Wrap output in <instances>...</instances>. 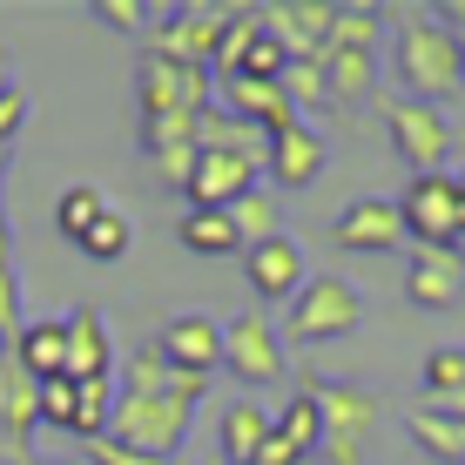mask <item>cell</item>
Masks as SVG:
<instances>
[{
    "label": "cell",
    "instance_id": "19",
    "mask_svg": "<svg viewBox=\"0 0 465 465\" xmlns=\"http://www.w3.org/2000/svg\"><path fill=\"white\" fill-rule=\"evenodd\" d=\"M203 384H210V378L175 371V364L163 358V344H142V351H128V358H122V391H142V398L163 391V398H189V405H196Z\"/></svg>",
    "mask_w": 465,
    "mask_h": 465
},
{
    "label": "cell",
    "instance_id": "2",
    "mask_svg": "<svg viewBox=\"0 0 465 465\" xmlns=\"http://www.w3.org/2000/svg\"><path fill=\"white\" fill-rule=\"evenodd\" d=\"M189 425H196V405H189V398L115 391V411H108V431H102V439L128 445V452H149V459H183Z\"/></svg>",
    "mask_w": 465,
    "mask_h": 465
},
{
    "label": "cell",
    "instance_id": "33",
    "mask_svg": "<svg viewBox=\"0 0 465 465\" xmlns=\"http://www.w3.org/2000/svg\"><path fill=\"white\" fill-rule=\"evenodd\" d=\"M196 149V115H142V155Z\"/></svg>",
    "mask_w": 465,
    "mask_h": 465
},
{
    "label": "cell",
    "instance_id": "25",
    "mask_svg": "<svg viewBox=\"0 0 465 465\" xmlns=\"http://www.w3.org/2000/svg\"><path fill=\"white\" fill-rule=\"evenodd\" d=\"M411 431V445H419L425 459H439V465H465V419H452V411H411L405 419Z\"/></svg>",
    "mask_w": 465,
    "mask_h": 465
},
{
    "label": "cell",
    "instance_id": "6",
    "mask_svg": "<svg viewBox=\"0 0 465 465\" xmlns=\"http://www.w3.org/2000/svg\"><path fill=\"white\" fill-rule=\"evenodd\" d=\"M398 216H405V236H411V250H459V183L445 169H431V175H411V189H405V203H398Z\"/></svg>",
    "mask_w": 465,
    "mask_h": 465
},
{
    "label": "cell",
    "instance_id": "28",
    "mask_svg": "<svg viewBox=\"0 0 465 465\" xmlns=\"http://www.w3.org/2000/svg\"><path fill=\"white\" fill-rule=\"evenodd\" d=\"M108 210H115V203H108L94 183H74V189H61V203H54V230L68 236V243H82V236H88Z\"/></svg>",
    "mask_w": 465,
    "mask_h": 465
},
{
    "label": "cell",
    "instance_id": "16",
    "mask_svg": "<svg viewBox=\"0 0 465 465\" xmlns=\"http://www.w3.org/2000/svg\"><path fill=\"white\" fill-rule=\"evenodd\" d=\"M331 14H338V7H324V0H270V7H256V21L291 47V61H303V54H317V47H324Z\"/></svg>",
    "mask_w": 465,
    "mask_h": 465
},
{
    "label": "cell",
    "instance_id": "30",
    "mask_svg": "<svg viewBox=\"0 0 465 465\" xmlns=\"http://www.w3.org/2000/svg\"><path fill=\"white\" fill-rule=\"evenodd\" d=\"M108 411H115V384H108V378H94V384H74V439H102V431H108Z\"/></svg>",
    "mask_w": 465,
    "mask_h": 465
},
{
    "label": "cell",
    "instance_id": "9",
    "mask_svg": "<svg viewBox=\"0 0 465 465\" xmlns=\"http://www.w3.org/2000/svg\"><path fill=\"white\" fill-rule=\"evenodd\" d=\"M223 364L250 384V391H270V384L291 378V358H283V338L263 311H243L236 324H223Z\"/></svg>",
    "mask_w": 465,
    "mask_h": 465
},
{
    "label": "cell",
    "instance_id": "41",
    "mask_svg": "<svg viewBox=\"0 0 465 465\" xmlns=\"http://www.w3.org/2000/svg\"><path fill=\"white\" fill-rule=\"evenodd\" d=\"M88 465H169V459L128 452V445H115V439H94V445H88Z\"/></svg>",
    "mask_w": 465,
    "mask_h": 465
},
{
    "label": "cell",
    "instance_id": "47",
    "mask_svg": "<svg viewBox=\"0 0 465 465\" xmlns=\"http://www.w3.org/2000/svg\"><path fill=\"white\" fill-rule=\"evenodd\" d=\"M459 47H465V35H459Z\"/></svg>",
    "mask_w": 465,
    "mask_h": 465
},
{
    "label": "cell",
    "instance_id": "44",
    "mask_svg": "<svg viewBox=\"0 0 465 465\" xmlns=\"http://www.w3.org/2000/svg\"><path fill=\"white\" fill-rule=\"evenodd\" d=\"M27 465H74V459H27Z\"/></svg>",
    "mask_w": 465,
    "mask_h": 465
},
{
    "label": "cell",
    "instance_id": "5",
    "mask_svg": "<svg viewBox=\"0 0 465 465\" xmlns=\"http://www.w3.org/2000/svg\"><path fill=\"white\" fill-rule=\"evenodd\" d=\"M230 14L236 7H175V14H155L149 54L183 61V68H216V47H223V35H230Z\"/></svg>",
    "mask_w": 465,
    "mask_h": 465
},
{
    "label": "cell",
    "instance_id": "21",
    "mask_svg": "<svg viewBox=\"0 0 465 465\" xmlns=\"http://www.w3.org/2000/svg\"><path fill=\"white\" fill-rule=\"evenodd\" d=\"M263 169L277 175V183H311L317 169H324V135H317L311 122H291V128H277L270 135V155H263Z\"/></svg>",
    "mask_w": 465,
    "mask_h": 465
},
{
    "label": "cell",
    "instance_id": "37",
    "mask_svg": "<svg viewBox=\"0 0 465 465\" xmlns=\"http://www.w3.org/2000/svg\"><path fill=\"white\" fill-rule=\"evenodd\" d=\"M88 14H94L102 27H115V35H149V27H155V14L142 7V0H94Z\"/></svg>",
    "mask_w": 465,
    "mask_h": 465
},
{
    "label": "cell",
    "instance_id": "35",
    "mask_svg": "<svg viewBox=\"0 0 465 465\" xmlns=\"http://www.w3.org/2000/svg\"><path fill=\"white\" fill-rule=\"evenodd\" d=\"M419 384H425V398H452V391H465V351H459V344H439V351L425 358Z\"/></svg>",
    "mask_w": 465,
    "mask_h": 465
},
{
    "label": "cell",
    "instance_id": "17",
    "mask_svg": "<svg viewBox=\"0 0 465 465\" xmlns=\"http://www.w3.org/2000/svg\"><path fill=\"white\" fill-rule=\"evenodd\" d=\"M216 108H230L236 122H250L256 135H277V128L303 122L291 108V94H283L277 82H216Z\"/></svg>",
    "mask_w": 465,
    "mask_h": 465
},
{
    "label": "cell",
    "instance_id": "22",
    "mask_svg": "<svg viewBox=\"0 0 465 465\" xmlns=\"http://www.w3.org/2000/svg\"><path fill=\"white\" fill-rule=\"evenodd\" d=\"M196 155H243V163H263L270 155V135H256L250 122H236L230 108H203L196 115Z\"/></svg>",
    "mask_w": 465,
    "mask_h": 465
},
{
    "label": "cell",
    "instance_id": "38",
    "mask_svg": "<svg viewBox=\"0 0 465 465\" xmlns=\"http://www.w3.org/2000/svg\"><path fill=\"white\" fill-rule=\"evenodd\" d=\"M41 425H54V431L74 425V378H47L41 384Z\"/></svg>",
    "mask_w": 465,
    "mask_h": 465
},
{
    "label": "cell",
    "instance_id": "18",
    "mask_svg": "<svg viewBox=\"0 0 465 465\" xmlns=\"http://www.w3.org/2000/svg\"><path fill=\"white\" fill-rule=\"evenodd\" d=\"M256 169L263 163H243V155H196V175H189V210H230L236 196L256 189Z\"/></svg>",
    "mask_w": 465,
    "mask_h": 465
},
{
    "label": "cell",
    "instance_id": "10",
    "mask_svg": "<svg viewBox=\"0 0 465 465\" xmlns=\"http://www.w3.org/2000/svg\"><path fill=\"white\" fill-rule=\"evenodd\" d=\"M35 425H41V384L14 364V351L0 344V465H27L35 459Z\"/></svg>",
    "mask_w": 465,
    "mask_h": 465
},
{
    "label": "cell",
    "instance_id": "23",
    "mask_svg": "<svg viewBox=\"0 0 465 465\" xmlns=\"http://www.w3.org/2000/svg\"><path fill=\"white\" fill-rule=\"evenodd\" d=\"M317 68H324V94L338 108L378 94V68H371V54H358V47H317Z\"/></svg>",
    "mask_w": 465,
    "mask_h": 465
},
{
    "label": "cell",
    "instance_id": "29",
    "mask_svg": "<svg viewBox=\"0 0 465 465\" xmlns=\"http://www.w3.org/2000/svg\"><path fill=\"white\" fill-rule=\"evenodd\" d=\"M230 223H236V236H243V250L270 243V236H283V223H277V203H270L263 189H250V196H236V203H230Z\"/></svg>",
    "mask_w": 465,
    "mask_h": 465
},
{
    "label": "cell",
    "instance_id": "4",
    "mask_svg": "<svg viewBox=\"0 0 465 465\" xmlns=\"http://www.w3.org/2000/svg\"><path fill=\"white\" fill-rule=\"evenodd\" d=\"M303 391L317 398V425H324L317 452H324V465H358L364 439H371V425H378V398L358 391V384H344V378H311Z\"/></svg>",
    "mask_w": 465,
    "mask_h": 465
},
{
    "label": "cell",
    "instance_id": "34",
    "mask_svg": "<svg viewBox=\"0 0 465 465\" xmlns=\"http://www.w3.org/2000/svg\"><path fill=\"white\" fill-rule=\"evenodd\" d=\"M277 88L291 94V108L303 115V108H324L331 94H324V68H317V54H303V61H291V68L277 74Z\"/></svg>",
    "mask_w": 465,
    "mask_h": 465
},
{
    "label": "cell",
    "instance_id": "13",
    "mask_svg": "<svg viewBox=\"0 0 465 465\" xmlns=\"http://www.w3.org/2000/svg\"><path fill=\"white\" fill-rule=\"evenodd\" d=\"M405 297L419 303V311H452L465 297V263L459 250H411L405 263Z\"/></svg>",
    "mask_w": 465,
    "mask_h": 465
},
{
    "label": "cell",
    "instance_id": "7",
    "mask_svg": "<svg viewBox=\"0 0 465 465\" xmlns=\"http://www.w3.org/2000/svg\"><path fill=\"white\" fill-rule=\"evenodd\" d=\"M135 102H142V115H203V108L216 102V74L210 68H183V61H163V54H142Z\"/></svg>",
    "mask_w": 465,
    "mask_h": 465
},
{
    "label": "cell",
    "instance_id": "3",
    "mask_svg": "<svg viewBox=\"0 0 465 465\" xmlns=\"http://www.w3.org/2000/svg\"><path fill=\"white\" fill-rule=\"evenodd\" d=\"M358 331H364V297L344 277H311L291 297V317H283L291 344H338V338H358Z\"/></svg>",
    "mask_w": 465,
    "mask_h": 465
},
{
    "label": "cell",
    "instance_id": "27",
    "mask_svg": "<svg viewBox=\"0 0 465 465\" xmlns=\"http://www.w3.org/2000/svg\"><path fill=\"white\" fill-rule=\"evenodd\" d=\"M27 324L21 311V270H14V223H7V203H0V344H14Z\"/></svg>",
    "mask_w": 465,
    "mask_h": 465
},
{
    "label": "cell",
    "instance_id": "24",
    "mask_svg": "<svg viewBox=\"0 0 465 465\" xmlns=\"http://www.w3.org/2000/svg\"><path fill=\"white\" fill-rule=\"evenodd\" d=\"M270 431H277V419H270L256 398H236V405L223 411V459H230V465H250L256 452H263Z\"/></svg>",
    "mask_w": 465,
    "mask_h": 465
},
{
    "label": "cell",
    "instance_id": "12",
    "mask_svg": "<svg viewBox=\"0 0 465 465\" xmlns=\"http://www.w3.org/2000/svg\"><path fill=\"white\" fill-rule=\"evenodd\" d=\"M331 243H338V250H405L411 236H405L398 203L358 196V203H344V210H338V223H331Z\"/></svg>",
    "mask_w": 465,
    "mask_h": 465
},
{
    "label": "cell",
    "instance_id": "40",
    "mask_svg": "<svg viewBox=\"0 0 465 465\" xmlns=\"http://www.w3.org/2000/svg\"><path fill=\"white\" fill-rule=\"evenodd\" d=\"M149 169L163 175L169 189H189V175H196V149H169V155H149Z\"/></svg>",
    "mask_w": 465,
    "mask_h": 465
},
{
    "label": "cell",
    "instance_id": "15",
    "mask_svg": "<svg viewBox=\"0 0 465 465\" xmlns=\"http://www.w3.org/2000/svg\"><path fill=\"white\" fill-rule=\"evenodd\" d=\"M68 378L74 384H94V378H108L115 371V344H108V317L94 311V303H74L68 317Z\"/></svg>",
    "mask_w": 465,
    "mask_h": 465
},
{
    "label": "cell",
    "instance_id": "1",
    "mask_svg": "<svg viewBox=\"0 0 465 465\" xmlns=\"http://www.w3.org/2000/svg\"><path fill=\"white\" fill-rule=\"evenodd\" d=\"M391 61H398V82H405L411 102L439 108L445 94H465V47H459V27L445 21L439 7H411L405 14Z\"/></svg>",
    "mask_w": 465,
    "mask_h": 465
},
{
    "label": "cell",
    "instance_id": "45",
    "mask_svg": "<svg viewBox=\"0 0 465 465\" xmlns=\"http://www.w3.org/2000/svg\"><path fill=\"white\" fill-rule=\"evenodd\" d=\"M169 465H189V459H169Z\"/></svg>",
    "mask_w": 465,
    "mask_h": 465
},
{
    "label": "cell",
    "instance_id": "39",
    "mask_svg": "<svg viewBox=\"0 0 465 465\" xmlns=\"http://www.w3.org/2000/svg\"><path fill=\"white\" fill-rule=\"evenodd\" d=\"M21 122H27V94L7 88V94H0V175H7V155H14V135H21Z\"/></svg>",
    "mask_w": 465,
    "mask_h": 465
},
{
    "label": "cell",
    "instance_id": "20",
    "mask_svg": "<svg viewBox=\"0 0 465 465\" xmlns=\"http://www.w3.org/2000/svg\"><path fill=\"white\" fill-rule=\"evenodd\" d=\"M14 351V364H21L35 384L47 378H68V324L61 317H41V324H21V338L7 344Z\"/></svg>",
    "mask_w": 465,
    "mask_h": 465
},
{
    "label": "cell",
    "instance_id": "31",
    "mask_svg": "<svg viewBox=\"0 0 465 465\" xmlns=\"http://www.w3.org/2000/svg\"><path fill=\"white\" fill-rule=\"evenodd\" d=\"M277 439L291 445L297 459H311V452H317V439H324V425H317V398H311V391H297L291 405H283V419H277Z\"/></svg>",
    "mask_w": 465,
    "mask_h": 465
},
{
    "label": "cell",
    "instance_id": "46",
    "mask_svg": "<svg viewBox=\"0 0 465 465\" xmlns=\"http://www.w3.org/2000/svg\"><path fill=\"white\" fill-rule=\"evenodd\" d=\"M459 263H465V243H459Z\"/></svg>",
    "mask_w": 465,
    "mask_h": 465
},
{
    "label": "cell",
    "instance_id": "42",
    "mask_svg": "<svg viewBox=\"0 0 465 465\" xmlns=\"http://www.w3.org/2000/svg\"><path fill=\"white\" fill-rule=\"evenodd\" d=\"M14 88V61H7V47H0V94Z\"/></svg>",
    "mask_w": 465,
    "mask_h": 465
},
{
    "label": "cell",
    "instance_id": "36",
    "mask_svg": "<svg viewBox=\"0 0 465 465\" xmlns=\"http://www.w3.org/2000/svg\"><path fill=\"white\" fill-rule=\"evenodd\" d=\"M128 236H135V230H128V216H122V210H108V216L82 236V243H74V250L94 256V263H115V256H128Z\"/></svg>",
    "mask_w": 465,
    "mask_h": 465
},
{
    "label": "cell",
    "instance_id": "8",
    "mask_svg": "<svg viewBox=\"0 0 465 465\" xmlns=\"http://www.w3.org/2000/svg\"><path fill=\"white\" fill-rule=\"evenodd\" d=\"M384 115V135H391V149L411 163V175H431L445 163V149H452V128H445V115L431 102H411V94H384L378 102Z\"/></svg>",
    "mask_w": 465,
    "mask_h": 465
},
{
    "label": "cell",
    "instance_id": "43",
    "mask_svg": "<svg viewBox=\"0 0 465 465\" xmlns=\"http://www.w3.org/2000/svg\"><path fill=\"white\" fill-rule=\"evenodd\" d=\"M452 183H459V230H465V169L452 175ZM459 243H465V236H459Z\"/></svg>",
    "mask_w": 465,
    "mask_h": 465
},
{
    "label": "cell",
    "instance_id": "11",
    "mask_svg": "<svg viewBox=\"0 0 465 465\" xmlns=\"http://www.w3.org/2000/svg\"><path fill=\"white\" fill-rule=\"evenodd\" d=\"M243 277H250L256 303H291L303 283H311V263H303V250L291 236H270V243L243 250Z\"/></svg>",
    "mask_w": 465,
    "mask_h": 465
},
{
    "label": "cell",
    "instance_id": "32",
    "mask_svg": "<svg viewBox=\"0 0 465 465\" xmlns=\"http://www.w3.org/2000/svg\"><path fill=\"white\" fill-rule=\"evenodd\" d=\"M378 21H384V7H338V14H331V35H324V47H358V54H371Z\"/></svg>",
    "mask_w": 465,
    "mask_h": 465
},
{
    "label": "cell",
    "instance_id": "26",
    "mask_svg": "<svg viewBox=\"0 0 465 465\" xmlns=\"http://www.w3.org/2000/svg\"><path fill=\"white\" fill-rule=\"evenodd\" d=\"M175 236H183L189 256H236V250H243V236H236L230 210H189Z\"/></svg>",
    "mask_w": 465,
    "mask_h": 465
},
{
    "label": "cell",
    "instance_id": "14",
    "mask_svg": "<svg viewBox=\"0 0 465 465\" xmlns=\"http://www.w3.org/2000/svg\"><path fill=\"white\" fill-rule=\"evenodd\" d=\"M163 358L175 364V371H189V378H210L216 364H223V324H210V317H169L163 324Z\"/></svg>",
    "mask_w": 465,
    "mask_h": 465
}]
</instances>
